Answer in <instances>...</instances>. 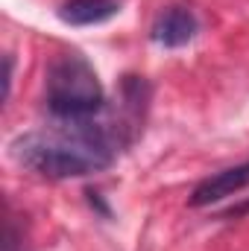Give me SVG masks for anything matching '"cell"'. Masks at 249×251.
<instances>
[{
    "mask_svg": "<svg viewBox=\"0 0 249 251\" xmlns=\"http://www.w3.org/2000/svg\"><path fill=\"white\" fill-rule=\"evenodd\" d=\"M199 32V21L187 6H167L156 15L153 26H150V38L161 47H185L196 38Z\"/></svg>",
    "mask_w": 249,
    "mask_h": 251,
    "instance_id": "3957f363",
    "label": "cell"
},
{
    "mask_svg": "<svg viewBox=\"0 0 249 251\" xmlns=\"http://www.w3.org/2000/svg\"><path fill=\"white\" fill-rule=\"evenodd\" d=\"M106 94L82 53H59L47 67V108L56 120H88L103 111Z\"/></svg>",
    "mask_w": 249,
    "mask_h": 251,
    "instance_id": "7a4b0ae2",
    "label": "cell"
},
{
    "mask_svg": "<svg viewBox=\"0 0 249 251\" xmlns=\"http://www.w3.org/2000/svg\"><path fill=\"white\" fill-rule=\"evenodd\" d=\"M3 251H21V234H18V225H15V219H12V216L6 219V237H3Z\"/></svg>",
    "mask_w": 249,
    "mask_h": 251,
    "instance_id": "8992f818",
    "label": "cell"
},
{
    "mask_svg": "<svg viewBox=\"0 0 249 251\" xmlns=\"http://www.w3.org/2000/svg\"><path fill=\"white\" fill-rule=\"evenodd\" d=\"M118 146H124V140L112 126L88 117L59 120V126L27 131L9 143V152L18 164L44 178H85L109 170Z\"/></svg>",
    "mask_w": 249,
    "mask_h": 251,
    "instance_id": "6da1fadb",
    "label": "cell"
},
{
    "mask_svg": "<svg viewBox=\"0 0 249 251\" xmlns=\"http://www.w3.org/2000/svg\"><path fill=\"white\" fill-rule=\"evenodd\" d=\"M121 12V0H64L59 18L70 26H97Z\"/></svg>",
    "mask_w": 249,
    "mask_h": 251,
    "instance_id": "5b68a950",
    "label": "cell"
},
{
    "mask_svg": "<svg viewBox=\"0 0 249 251\" xmlns=\"http://www.w3.org/2000/svg\"><path fill=\"white\" fill-rule=\"evenodd\" d=\"M247 187H249V161H244V164H235L229 170H220V173L202 178L193 187L187 204L190 207H208V204H217V201H223L229 196H238Z\"/></svg>",
    "mask_w": 249,
    "mask_h": 251,
    "instance_id": "277c9868",
    "label": "cell"
}]
</instances>
